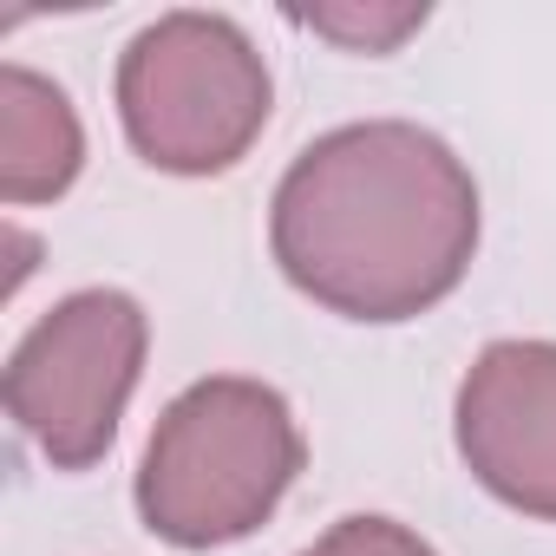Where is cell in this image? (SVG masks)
I'll use <instances>...</instances> for the list:
<instances>
[{
	"label": "cell",
	"instance_id": "cell-9",
	"mask_svg": "<svg viewBox=\"0 0 556 556\" xmlns=\"http://www.w3.org/2000/svg\"><path fill=\"white\" fill-rule=\"evenodd\" d=\"M8 242H14V289H21V282H27V268H34V236L8 229Z\"/></svg>",
	"mask_w": 556,
	"mask_h": 556
},
{
	"label": "cell",
	"instance_id": "cell-7",
	"mask_svg": "<svg viewBox=\"0 0 556 556\" xmlns=\"http://www.w3.org/2000/svg\"><path fill=\"white\" fill-rule=\"evenodd\" d=\"M295 27L334 40L341 53H400L426 21L432 8L419 0V8H367V0H334V8H289Z\"/></svg>",
	"mask_w": 556,
	"mask_h": 556
},
{
	"label": "cell",
	"instance_id": "cell-5",
	"mask_svg": "<svg viewBox=\"0 0 556 556\" xmlns=\"http://www.w3.org/2000/svg\"><path fill=\"white\" fill-rule=\"evenodd\" d=\"M452 432L497 504L556 523V341H491L458 380Z\"/></svg>",
	"mask_w": 556,
	"mask_h": 556
},
{
	"label": "cell",
	"instance_id": "cell-6",
	"mask_svg": "<svg viewBox=\"0 0 556 556\" xmlns=\"http://www.w3.org/2000/svg\"><path fill=\"white\" fill-rule=\"evenodd\" d=\"M86 170V131L73 99L34 73V66H0V197L14 210L53 203Z\"/></svg>",
	"mask_w": 556,
	"mask_h": 556
},
{
	"label": "cell",
	"instance_id": "cell-1",
	"mask_svg": "<svg viewBox=\"0 0 556 556\" xmlns=\"http://www.w3.org/2000/svg\"><path fill=\"white\" fill-rule=\"evenodd\" d=\"M478 229L465 157L413 118H367L315 138L268 203L282 275L328 315L374 328L439 308L465 282Z\"/></svg>",
	"mask_w": 556,
	"mask_h": 556
},
{
	"label": "cell",
	"instance_id": "cell-8",
	"mask_svg": "<svg viewBox=\"0 0 556 556\" xmlns=\"http://www.w3.org/2000/svg\"><path fill=\"white\" fill-rule=\"evenodd\" d=\"M302 556H439L419 530H406L400 517H341L328 536H315Z\"/></svg>",
	"mask_w": 556,
	"mask_h": 556
},
{
	"label": "cell",
	"instance_id": "cell-3",
	"mask_svg": "<svg viewBox=\"0 0 556 556\" xmlns=\"http://www.w3.org/2000/svg\"><path fill=\"white\" fill-rule=\"evenodd\" d=\"M268 105L275 79L229 14H157L118 53V125L151 170H236L255 151Z\"/></svg>",
	"mask_w": 556,
	"mask_h": 556
},
{
	"label": "cell",
	"instance_id": "cell-4",
	"mask_svg": "<svg viewBox=\"0 0 556 556\" xmlns=\"http://www.w3.org/2000/svg\"><path fill=\"white\" fill-rule=\"evenodd\" d=\"M151 321L125 289H79L53 302L8 361V413L53 471H86L112 452L138 393Z\"/></svg>",
	"mask_w": 556,
	"mask_h": 556
},
{
	"label": "cell",
	"instance_id": "cell-2",
	"mask_svg": "<svg viewBox=\"0 0 556 556\" xmlns=\"http://www.w3.org/2000/svg\"><path fill=\"white\" fill-rule=\"evenodd\" d=\"M302 465L308 439L282 393L249 374H210L157 413L138 465V517L177 549H223L275 517Z\"/></svg>",
	"mask_w": 556,
	"mask_h": 556
}]
</instances>
